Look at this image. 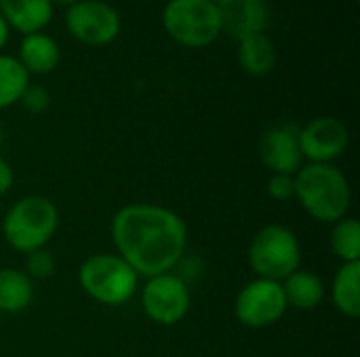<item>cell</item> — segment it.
<instances>
[{
    "label": "cell",
    "instance_id": "6da1fadb",
    "mask_svg": "<svg viewBox=\"0 0 360 357\" xmlns=\"http://www.w3.org/2000/svg\"><path fill=\"white\" fill-rule=\"evenodd\" d=\"M116 255L141 278H154L175 269L186 255L188 227L171 208L158 204H127L110 225Z\"/></svg>",
    "mask_w": 360,
    "mask_h": 357
},
{
    "label": "cell",
    "instance_id": "7a4b0ae2",
    "mask_svg": "<svg viewBox=\"0 0 360 357\" xmlns=\"http://www.w3.org/2000/svg\"><path fill=\"white\" fill-rule=\"evenodd\" d=\"M295 198L319 223H338L348 217L352 189L335 164H306L295 173Z\"/></svg>",
    "mask_w": 360,
    "mask_h": 357
},
{
    "label": "cell",
    "instance_id": "3957f363",
    "mask_svg": "<svg viewBox=\"0 0 360 357\" xmlns=\"http://www.w3.org/2000/svg\"><path fill=\"white\" fill-rule=\"evenodd\" d=\"M160 21L167 36L184 48H207L224 34V11L211 0H169Z\"/></svg>",
    "mask_w": 360,
    "mask_h": 357
},
{
    "label": "cell",
    "instance_id": "277c9868",
    "mask_svg": "<svg viewBox=\"0 0 360 357\" xmlns=\"http://www.w3.org/2000/svg\"><path fill=\"white\" fill-rule=\"evenodd\" d=\"M59 227L57 206L44 196H25L17 200L2 219V236L17 252L46 248Z\"/></svg>",
    "mask_w": 360,
    "mask_h": 357
},
{
    "label": "cell",
    "instance_id": "5b68a950",
    "mask_svg": "<svg viewBox=\"0 0 360 357\" xmlns=\"http://www.w3.org/2000/svg\"><path fill=\"white\" fill-rule=\"evenodd\" d=\"M78 282L86 297L110 307L129 303L139 288V276L116 252L89 257L78 269Z\"/></svg>",
    "mask_w": 360,
    "mask_h": 357
},
{
    "label": "cell",
    "instance_id": "8992f818",
    "mask_svg": "<svg viewBox=\"0 0 360 357\" xmlns=\"http://www.w3.org/2000/svg\"><path fill=\"white\" fill-rule=\"evenodd\" d=\"M302 246L293 229L270 223L262 227L249 244V265L257 278L283 282L300 269Z\"/></svg>",
    "mask_w": 360,
    "mask_h": 357
},
{
    "label": "cell",
    "instance_id": "52a82bcc",
    "mask_svg": "<svg viewBox=\"0 0 360 357\" xmlns=\"http://www.w3.org/2000/svg\"><path fill=\"white\" fill-rule=\"evenodd\" d=\"M63 23L76 42L93 48L112 44L122 29L120 13L105 0H76L65 8Z\"/></svg>",
    "mask_w": 360,
    "mask_h": 357
},
{
    "label": "cell",
    "instance_id": "ba28073f",
    "mask_svg": "<svg viewBox=\"0 0 360 357\" xmlns=\"http://www.w3.org/2000/svg\"><path fill=\"white\" fill-rule=\"evenodd\" d=\"M190 305V286L179 276H175V271L148 278L141 288L143 314L158 326H175L188 316Z\"/></svg>",
    "mask_w": 360,
    "mask_h": 357
},
{
    "label": "cell",
    "instance_id": "9c48e42d",
    "mask_svg": "<svg viewBox=\"0 0 360 357\" xmlns=\"http://www.w3.org/2000/svg\"><path fill=\"white\" fill-rule=\"evenodd\" d=\"M287 299L283 292V284L274 280L255 278L249 282L234 301L236 320L253 330L274 326L287 311Z\"/></svg>",
    "mask_w": 360,
    "mask_h": 357
},
{
    "label": "cell",
    "instance_id": "30bf717a",
    "mask_svg": "<svg viewBox=\"0 0 360 357\" xmlns=\"http://www.w3.org/2000/svg\"><path fill=\"white\" fill-rule=\"evenodd\" d=\"M350 143L348 126L333 116H321L300 128V149L308 164H333Z\"/></svg>",
    "mask_w": 360,
    "mask_h": 357
},
{
    "label": "cell",
    "instance_id": "8fae6325",
    "mask_svg": "<svg viewBox=\"0 0 360 357\" xmlns=\"http://www.w3.org/2000/svg\"><path fill=\"white\" fill-rule=\"evenodd\" d=\"M257 151L270 175H295L304 166L300 128L295 124H276L268 128L259 139Z\"/></svg>",
    "mask_w": 360,
    "mask_h": 357
},
{
    "label": "cell",
    "instance_id": "7c38bea8",
    "mask_svg": "<svg viewBox=\"0 0 360 357\" xmlns=\"http://www.w3.org/2000/svg\"><path fill=\"white\" fill-rule=\"evenodd\" d=\"M221 11L224 32L228 29L236 40L249 34H266L272 19L268 0H232Z\"/></svg>",
    "mask_w": 360,
    "mask_h": 357
},
{
    "label": "cell",
    "instance_id": "4fadbf2b",
    "mask_svg": "<svg viewBox=\"0 0 360 357\" xmlns=\"http://www.w3.org/2000/svg\"><path fill=\"white\" fill-rule=\"evenodd\" d=\"M17 61L30 76L51 74L61 61V48L57 40L46 32H32L21 36Z\"/></svg>",
    "mask_w": 360,
    "mask_h": 357
},
{
    "label": "cell",
    "instance_id": "5bb4252c",
    "mask_svg": "<svg viewBox=\"0 0 360 357\" xmlns=\"http://www.w3.org/2000/svg\"><path fill=\"white\" fill-rule=\"evenodd\" d=\"M0 15L21 36L32 32H44L53 21L55 6L51 0H0Z\"/></svg>",
    "mask_w": 360,
    "mask_h": 357
},
{
    "label": "cell",
    "instance_id": "9a60e30c",
    "mask_svg": "<svg viewBox=\"0 0 360 357\" xmlns=\"http://www.w3.org/2000/svg\"><path fill=\"white\" fill-rule=\"evenodd\" d=\"M238 65L249 76H268L278 63V48L274 40L266 34H249L238 40L236 46Z\"/></svg>",
    "mask_w": 360,
    "mask_h": 357
},
{
    "label": "cell",
    "instance_id": "2e32d148",
    "mask_svg": "<svg viewBox=\"0 0 360 357\" xmlns=\"http://www.w3.org/2000/svg\"><path fill=\"white\" fill-rule=\"evenodd\" d=\"M281 284H283V292L287 299V307H293L297 311H312L325 299V284L312 271L297 269L289 278H285Z\"/></svg>",
    "mask_w": 360,
    "mask_h": 357
},
{
    "label": "cell",
    "instance_id": "e0dca14e",
    "mask_svg": "<svg viewBox=\"0 0 360 357\" xmlns=\"http://www.w3.org/2000/svg\"><path fill=\"white\" fill-rule=\"evenodd\" d=\"M331 301L335 309L356 320L360 316V261L356 263H342L338 269L333 284H331Z\"/></svg>",
    "mask_w": 360,
    "mask_h": 357
},
{
    "label": "cell",
    "instance_id": "ac0fdd59",
    "mask_svg": "<svg viewBox=\"0 0 360 357\" xmlns=\"http://www.w3.org/2000/svg\"><path fill=\"white\" fill-rule=\"evenodd\" d=\"M34 299L32 278L15 267L0 269V314H19Z\"/></svg>",
    "mask_w": 360,
    "mask_h": 357
},
{
    "label": "cell",
    "instance_id": "d6986e66",
    "mask_svg": "<svg viewBox=\"0 0 360 357\" xmlns=\"http://www.w3.org/2000/svg\"><path fill=\"white\" fill-rule=\"evenodd\" d=\"M27 84H30V74L23 69L17 57L0 53V109L19 103Z\"/></svg>",
    "mask_w": 360,
    "mask_h": 357
},
{
    "label": "cell",
    "instance_id": "ffe728a7",
    "mask_svg": "<svg viewBox=\"0 0 360 357\" xmlns=\"http://www.w3.org/2000/svg\"><path fill=\"white\" fill-rule=\"evenodd\" d=\"M331 250L342 263L360 261V223L354 217H344L333 223L331 229Z\"/></svg>",
    "mask_w": 360,
    "mask_h": 357
},
{
    "label": "cell",
    "instance_id": "44dd1931",
    "mask_svg": "<svg viewBox=\"0 0 360 357\" xmlns=\"http://www.w3.org/2000/svg\"><path fill=\"white\" fill-rule=\"evenodd\" d=\"M55 257L46 248H38L27 252L25 257V274L32 280H46L55 274Z\"/></svg>",
    "mask_w": 360,
    "mask_h": 357
},
{
    "label": "cell",
    "instance_id": "7402d4cb",
    "mask_svg": "<svg viewBox=\"0 0 360 357\" xmlns=\"http://www.w3.org/2000/svg\"><path fill=\"white\" fill-rule=\"evenodd\" d=\"M19 103L23 105L25 112L30 114H44L51 107V93L42 86V84H27V88L23 90Z\"/></svg>",
    "mask_w": 360,
    "mask_h": 357
},
{
    "label": "cell",
    "instance_id": "603a6c76",
    "mask_svg": "<svg viewBox=\"0 0 360 357\" xmlns=\"http://www.w3.org/2000/svg\"><path fill=\"white\" fill-rule=\"evenodd\" d=\"M268 196L278 202H287L295 198V175H270Z\"/></svg>",
    "mask_w": 360,
    "mask_h": 357
},
{
    "label": "cell",
    "instance_id": "cb8c5ba5",
    "mask_svg": "<svg viewBox=\"0 0 360 357\" xmlns=\"http://www.w3.org/2000/svg\"><path fill=\"white\" fill-rule=\"evenodd\" d=\"M13 168H11V164L4 160V158H0V196H4L11 187H13Z\"/></svg>",
    "mask_w": 360,
    "mask_h": 357
},
{
    "label": "cell",
    "instance_id": "d4e9b609",
    "mask_svg": "<svg viewBox=\"0 0 360 357\" xmlns=\"http://www.w3.org/2000/svg\"><path fill=\"white\" fill-rule=\"evenodd\" d=\"M8 38H11V27L6 25V21H4V19H2V15H0V50L6 46Z\"/></svg>",
    "mask_w": 360,
    "mask_h": 357
},
{
    "label": "cell",
    "instance_id": "484cf974",
    "mask_svg": "<svg viewBox=\"0 0 360 357\" xmlns=\"http://www.w3.org/2000/svg\"><path fill=\"white\" fill-rule=\"evenodd\" d=\"M53 2V6H63V8H68V6H72L76 0H51Z\"/></svg>",
    "mask_w": 360,
    "mask_h": 357
},
{
    "label": "cell",
    "instance_id": "4316f807",
    "mask_svg": "<svg viewBox=\"0 0 360 357\" xmlns=\"http://www.w3.org/2000/svg\"><path fill=\"white\" fill-rule=\"evenodd\" d=\"M211 2H215L217 6H221V8H224V6H226V4H230L232 0H211Z\"/></svg>",
    "mask_w": 360,
    "mask_h": 357
},
{
    "label": "cell",
    "instance_id": "83f0119b",
    "mask_svg": "<svg viewBox=\"0 0 360 357\" xmlns=\"http://www.w3.org/2000/svg\"><path fill=\"white\" fill-rule=\"evenodd\" d=\"M0 145H2V128H0Z\"/></svg>",
    "mask_w": 360,
    "mask_h": 357
},
{
    "label": "cell",
    "instance_id": "f1b7e54d",
    "mask_svg": "<svg viewBox=\"0 0 360 357\" xmlns=\"http://www.w3.org/2000/svg\"><path fill=\"white\" fill-rule=\"evenodd\" d=\"M0 316H2V314H0Z\"/></svg>",
    "mask_w": 360,
    "mask_h": 357
}]
</instances>
